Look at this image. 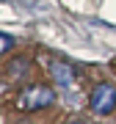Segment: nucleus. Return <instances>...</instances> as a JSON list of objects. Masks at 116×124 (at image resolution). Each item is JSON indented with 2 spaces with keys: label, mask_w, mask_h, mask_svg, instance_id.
I'll return each instance as SVG.
<instances>
[{
  "label": "nucleus",
  "mask_w": 116,
  "mask_h": 124,
  "mask_svg": "<svg viewBox=\"0 0 116 124\" xmlns=\"http://www.w3.org/2000/svg\"><path fill=\"white\" fill-rule=\"evenodd\" d=\"M55 102V91L50 88V85H25L22 91L17 94V99H14V105L19 108V110H41V108H50Z\"/></svg>",
  "instance_id": "nucleus-1"
},
{
  "label": "nucleus",
  "mask_w": 116,
  "mask_h": 124,
  "mask_svg": "<svg viewBox=\"0 0 116 124\" xmlns=\"http://www.w3.org/2000/svg\"><path fill=\"white\" fill-rule=\"evenodd\" d=\"M116 108V85L113 83H97L89 97V110L97 116H108Z\"/></svg>",
  "instance_id": "nucleus-2"
},
{
  "label": "nucleus",
  "mask_w": 116,
  "mask_h": 124,
  "mask_svg": "<svg viewBox=\"0 0 116 124\" xmlns=\"http://www.w3.org/2000/svg\"><path fill=\"white\" fill-rule=\"evenodd\" d=\"M50 75H53V83H58V85H72L77 72L66 61H50Z\"/></svg>",
  "instance_id": "nucleus-3"
},
{
  "label": "nucleus",
  "mask_w": 116,
  "mask_h": 124,
  "mask_svg": "<svg viewBox=\"0 0 116 124\" xmlns=\"http://www.w3.org/2000/svg\"><path fill=\"white\" fill-rule=\"evenodd\" d=\"M28 69V61H14L8 69H6V75H11V77H19V72Z\"/></svg>",
  "instance_id": "nucleus-4"
},
{
  "label": "nucleus",
  "mask_w": 116,
  "mask_h": 124,
  "mask_svg": "<svg viewBox=\"0 0 116 124\" xmlns=\"http://www.w3.org/2000/svg\"><path fill=\"white\" fill-rule=\"evenodd\" d=\"M11 44H14V39H11V36L0 33V55H3V53H8V50H11Z\"/></svg>",
  "instance_id": "nucleus-5"
},
{
  "label": "nucleus",
  "mask_w": 116,
  "mask_h": 124,
  "mask_svg": "<svg viewBox=\"0 0 116 124\" xmlns=\"http://www.w3.org/2000/svg\"><path fill=\"white\" fill-rule=\"evenodd\" d=\"M64 124H91L89 119H77V116H72V119H66Z\"/></svg>",
  "instance_id": "nucleus-6"
}]
</instances>
